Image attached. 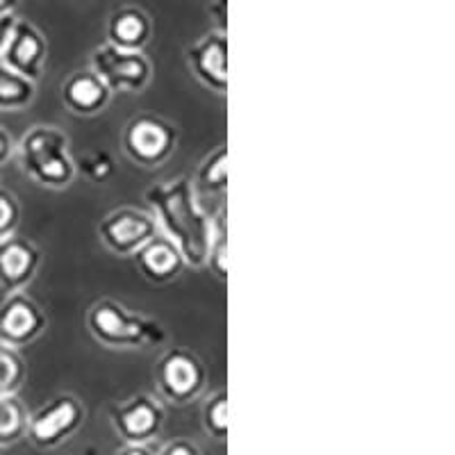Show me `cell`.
Here are the masks:
<instances>
[{
  "label": "cell",
  "instance_id": "cell-1",
  "mask_svg": "<svg viewBox=\"0 0 455 455\" xmlns=\"http://www.w3.org/2000/svg\"><path fill=\"white\" fill-rule=\"evenodd\" d=\"M144 198L156 217L157 230L180 251L187 267L203 269L212 233V217L205 212L189 176L156 182Z\"/></svg>",
  "mask_w": 455,
  "mask_h": 455
},
{
  "label": "cell",
  "instance_id": "cell-2",
  "mask_svg": "<svg viewBox=\"0 0 455 455\" xmlns=\"http://www.w3.org/2000/svg\"><path fill=\"white\" fill-rule=\"evenodd\" d=\"M71 140L62 128L51 124H36L26 130L16 144L21 169L32 182L48 189H67L76 180V160L68 153Z\"/></svg>",
  "mask_w": 455,
  "mask_h": 455
},
{
  "label": "cell",
  "instance_id": "cell-3",
  "mask_svg": "<svg viewBox=\"0 0 455 455\" xmlns=\"http://www.w3.org/2000/svg\"><path fill=\"white\" fill-rule=\"evenodd\" d=\"M87 328L105 348H148L166 339L160 321L132 312L114 299H100L89 307Z\"/></svg>",
  "mask_w": 455,
  "mask_h": 455
},
{
  "label": "cell",
  "instance_id": "cell-4",
  "mask_svg": "<svg viewBox=\"0 0 455 455\" xmlns=\"http://www.w3.org/2000/svg\"><path fill=\"white\" fill-rule=\"evenodd\" d=\"M156 387L171 405H189L207 387V367L201 357L185 347H171L156 364Z\"/></svg>",
  "mask_w": 455,
  "mask_h": 455
},
{
  "label": "cell",
  "instance_id": "cell-5",
  "mask_svg": "<svg viewBox=\"0 0 455 455\" xmlns=\"http://www.w3.org/2000/svg\"><path fill=\"white\" fill-rule=\"evenodd\" d=\"M121 146L135 164L144 169H156L176 153L178 128L164 116L140 112L124 125Z\"/></svg>",
  "mask_w": 455,
  "mask_h": 455
},
{
  "label": "cell",
  "instance_id": "cell-6",
  "mask_svg": "<svg viewBox=\"0 0 455 455\" xmlns=\"http://www.w3.org/2000/svg\"><path fill=\"white\" fill-rule=\"evenodd\" d=\"M84 417H87V410L76 394H57L46 405L28 417L26 437L36 449L52 451L67 444L73 435L83 428Z\"/></svg>",
  "mask_w": 455,
  "mask_h": 455
},
{
  "label": "cell",
  "instance_id": "cell-7",
  "mask_svg": "<svg viewBox=\"0 0 455 455\" xmlns=\"http://www.w3.org/2000/svg\"><path fill=\"white\" fill-rule=\"evenodd\" d=\"M109 421L124 444L150 446L164 430L166 410L153 394H135L109 410Z\"/></svg>",
  "mask_w": 455,
  "mask_h": 455
},
{
  "label": "cell",
  "instance_id": "cell-8",
  "mask_svg": "<svg viewBox=\"0 0 455 455\" xmlns=\"http://www.w3.org/2000/svg\"><path fill=\"white\" fill-rule=\"evenodd\" d=\"M160 233L156 217L140 207H116L99 223L100 243L119 258H135L150 239Z\"/></svg>",
  "mask_w": 455,
  "mask_h": 455
},
{
  "label": "cell",
  "instance_id": "cell-9",
  "mask_svg": "<svg viewBox=\"0 0 455 455\" xmlns=\"http://www.w3.org/2000/svg\"><path fill=\"white\" fill-rule=\"evenodd\" d=\"M92 71L109 87V92L140 93L153 78V64L144 52L121 51L109 44H100L92 51Z\"/></svg>",
  "mask_w": 455,
  "mask_h": 455
},
{
  "label": "cell",
  "instance_id": "cell-10",
  "mask_svg": "<svg viewBox=\"0 0 455 455\" xmlns=\"http://www.w3.org/2000/svg\"><path fill=\"white\" fill-rule=\"evenodd\" d=\"M46 326V312L28 291L7 294L0 303V344L19 351L39 339Z\"/></svg>",
  "mask_w": 455,
  "mask_h": 455
},
{
  "label": "cell",
  "instance_id": "cell-11",
  "mask_svg": "<svg viewBox=\"0 0 455 455\" xmlns=\"http://www.w3.org/2000/svg\"><path fill=\"white\" fill-rule=\"evenodd\" d=\"M46 60L48 42L44 32L30 19L16 16L10 36H7L5 51L0 55V64H5L14 73L36 83V80L42 78Z\"/></svg>",
  "mask_w": 455,
  "mask_h": 455
},
{
  "label": "cell",
  "instance_id": "cell-12",
  "mask_svg": "<svg viewBox=\"0 0 455 455\" xmlns=\"http://www.w3.org/2000/svg\"><path fill=\"white\" fill-rule=\"evenodd\" d=\"M185 62L194 78L214 93L228 92V35L210 30L185 48Z\"/></svg>",
  "mask_w": 455,
  "mask_h": 455
},
{
  "label": "cell",
  "instance_id": "cell-13",
  "mask_svg": "<svg viewBox=\"0 0 455 455\" xmlns=\"http://www.w3.org/2000/svg\"><path fill=\"white\" fill-rule=\"evenodd\" d=\"M42 264V253L28 237H12L0 242V290L7 294L26 291Z\"/></svg>",
  "mask_w": 455,
  "mask_h": 455
},
{
  "label": "cell",
  "instance_id": "cell-14",
  "mask_svg": "<svg viewBox=\"0 0 455 455\" xmlns=\"http://www.w3.org/2000/svg\"><path fill=\"white\" fill-rule=\"evenodd\" d=\"M153 36V19L140 5H119L105 23V44L121 51L144 52Z\"/></svg>",
  "mask_w": 455,
  "mask_h": 455
},
{
  "label": "cell",
  "instance_id": "cell-15",
  "mask_svg": "<svg viewBox=\"0 0 455 455\" xmlns=\"http://www.w3.org/2000/svg\"><path fill=\"white\" fill-rule=\"evenodd\" d=\"M112 96L108 84L92 68L68 73L62 83V103L76 116H96L108 108Z\"/></svg>",
  "mask_w": 455,
  "mask_h": 455
},
{
  "label": "cell",
  "instance_id": "cell-16",
  "mask_svg": "<svg viewBox=\"0 0 455 455\" xmlns=\"http://www.w3.org/2000/svg\"><path fill=\"white\" fill-rule=\"evenodd\" d=\"M135 262L140 274L153 284L173 283V280L180 278V274L187 267L180 251L173 246V242H169L160 233L135 255Z\"/></svg>",
  "mask_w": 455,
  "mask_h": 455
},
{
  "label": "cell",
  "instance_id": "cell-17",
  "mask_svg": "<svg viewBox=\"0 0 455 455\" xmlns=\"http://www.w3.org/2000/svg\"><path fill=\"white\" fill-rule=\"evenodd\" d=\"M194 189H196L198 201L205 196H217L223 198L228 187V146L221 144L207 153L203 162L198 164L196 176L192 178Z\"/></svg>",
  "mask_w": 455,
  "mask_h": 455
},
{
  "label": "cell",
  "instance_id": "cell-18",
  "mask_svg": "<svg viewBox=\"0 0 455 455\" xmlns=\"http://www.w3.org/2000/svg\"><path fill=\"white\" fill-rule=\"evenodd\" d=\"M36 96V83L0 64V112H23Z\"/></svg>",
  "mask_w": 455,
  "mask_h": 455
},
{
  "label": "cell",
  "instance_id": "cell-19",
  "mask_svg": "<svg viewBox=\"0 0 455 455\" xmlns=\"http://www.w3.org/2000/svg\"><path fill=\"white\" fill-rule=\"evenodd\" d=\"M28 408L19 396H0V449L26 440Z\"/></svg>",
  "mask_w": 455,
  "mask_h": 455
},
{
  "label": "cell",
  "instance_id": "cell-20",
  "mask_svg": "<svg viewBox=\"0 0 455 455\" xmlns=\"http://www.w3.org/2000/svg\"><path fill=\"white\" fill-rule=\"evenodd\" d=\"M205 267L217 275L219 280H228V228L226 210L219 207L212 214V233H210V246H207Z\"/></svg>",
  "mask_w": 455,
  "mask_h": 455
},
{
  "label": "cell",
  "instance_id": "cell-21",
  "mask_svg": "<svg viewBox=\"0 0 455 455\" xmlns=\"http://www.w3.org/2000/svg\"><path fill=\"white\" fill-rule=\"evenodd\" d=\"M28 378V364L16 348L0 344V396H19Z\"/></svg>",
  "mask_w": 455,
  "mask_h": 455
},
{
  "label": "cell",
  "instance_id": "cell-22",
  "mask_svg": "<svg viewBox=\"0 0 455 455\" xmlns=\"http://www.w3.org/2000/svg\"><path fill=\"white\" fill-rule=\"evenodd\" d=\"M201 424L212 440L223 442L228 437V392L219 389V392L210 394L201 410Z\"/></svg>",
  "mask_w": 455,
  "mask_h": 455
},
{
  "label": "cell",
  "instance_id": "cell-23",
  "mask_svg": "<svg viewBox=\"0 0 455 455\" xmlns=\"http://www.w3.org/2000/svg\"><path fill=\"white\" fill-rule=\"evenodd\" d=\"M76 171L84 173L93 182H105L112 178L114 160L108 150H89L76 160Z\"/></svg>",
  "mask_w": 455,
  "mask_h": 455
},
{
  "label": "cell",
  "instance_id": "cell-24",
  "mask_svg": "<svg viewBox=\"0 0 455 455\" xmlns=\"http://www.w3.org/2000/svg\"><path fill=\"white\" fill-rule=\"evenodd\" d=\"M21 226V203L14 192L0 187V242L16 235Z\"/></svg>",
  "mask_w": 455,
  "mask_h": 455
},
{
  "label": "cell",
  "instance_id": "cell-25",
  "mask_svg": "<svg viewBox=\"0 0 455 455\" xmlns=\"http://www.w3.org/2000/svg\"><path fill=\"white\" fill-rule=\"evenodd\" d=\"M156 455H203V451L196 442L187 440V437H173L171 442L162 444V449L156 451Z\"/></svg>",
  "mask_w": 455,
  "mask_h": 455
},
{
  "label": "cell",
  "instance_id": "cell-26",
  "mask_svg": "<svg viewBox=\"0 0 455 455\" xmlns=\"http://www.w3.org/2000/svg\"><path fill=\"white\" fill-rule=\"evenodd\" d=\"M207 14L214 16L212 30L228 35V0H217L212 5H207Z\"/></svg>",
  "mask_w": 455,
  "mask_h": 455
},
{
  "label": "cell",
  "instance_id": "cell-27",
  "mask_svg": "<svg viewBox=\"0 0 455 455\" xmlns=\"http://www.w3.org/2000/svg\"><path fill=\"white\" fill-rule=\"evenodd\" d=\"M14 150H16L14 137L10 135V130H7L5 125H0V169L12 160Z\"/></svg>",
  "mask_w": 455,
  "mask_h": 455
},
{
  "label": "cell",
  "instance_id": "cell-28",
  "mask_svg": "<svg viewBox=\"0 0 455 455\" xmlns=\"http://www.w3.org/2000/svg\"><path fill=\"white\" fill-rule=\"evenodd\" d=\"M14 21H16V16H5V19H0V55H3V51H5L7 36H10Z\"/></svg>",
  "mask_w": 455,
  "mask_h": 455
},
{
  "label": "cell",
  "instance_id": "cell-29",
  "mask_svg": "<svg viewBox=\"0 0 455 455\" xmlns=\"http://www.w3.org/2000/svg\"><path fill=\"white\" fill-rule=\"evenodd\" d=\"M112 455H156V451L150 449V446H130L124 444L121 449L114 451Z\"/></svg>",
  "mask_w": 455,
  "mask_h": 455
},
{
  "label": "cell",
  "instance_id": "cell-30",
  "mask_svg": "<svg viewBox=\"0 0 455 455\" xmlns=\"http://www.w3.org/2000/svg\"><path fill=\"white\" fill-rule=\"evenodd\" d=\"M16 10H19V3H16V0H0V19L16 16Z\"/></svg>",
  "mask_w": 455,
  "mask_h": 455
}]
</instances>
